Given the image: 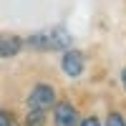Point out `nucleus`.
<instances>
[{"label":"nucleus","instance_id":"nucleus-2","mask_svg":"<svg viewBox=\"0 0 126 126\" xmlns=\"http://www.w3.org/2000/svg\"><path fill=\"white\" fill-rule=\"evenodd\" d=\"M56 103V88L48 83H38L28 96V109L30 111H46Z\"/></svg>","mask_w":126,"mask_h":126},{"label":"nucleus","instance_id":"nucleus-6","mask_svg":"<svg viewBox=\"0 0 126 126\" xmlns=\"http://www.w3.org/2000/svg\"><path fill=\"white\" fill-rule=\"evenodd\" d=\"M25 126H46V111H28Z\"/></svg>","mask_w":126,"mask_h":126},{"label":"nucleus","instance_id":"nucleus-1","mask_svg":"<svg viewBox=\"0 0 126 126\" xmlns=\"http://www.w3.org/2000/svg\"><path fill=\"white\" fill-rule=\"evenodd\" d=\"M25 43L33 50H63L71 46V35L63 28H50V30H43V33H33Z\"/></svg>","mask_w":126,"mask_h":126},{"label":"nucleus","instance_id":"nucleus-8","mask_svg":"<svg viewBox=\"0 0 126 126\" xmlns=\"http://www.w3.org/2000/svg\"><path fill=\"white\" fill-rule=\"evenodd\" d=\"M0 126H15V119H13V113H8V111H0Z\"/></svg>","mask_w":126,"mask_h":126},{"label":"nucleus","instance_id":"nucleus-3","mask_svg":"<svg viewBox=\"0 0 126 126\" xmlns=\"http://www.w3.org/2000/svg\"><path fill=\"white\" fill-rule=\"evenodd\" d=\"M53 121H56V126H78V111L68 101H61L53 109Z\"/></svg>","mask_w":126,"mask_h":126},{"label":"nucleus","instance_id":"nucleus-4","mask_svg":"<svg viewBox=\"0 0 126 126\" xmlns=\"http://www.w3.org/2000/svg\"><path fill=\"white\" fill-rule=\"evenodd\" d=\"M61 66H63V73L66 76H81L83 73V66H86V61H83V56L78 53V50H66L63 53V61H61Z\"/></svg>","mask_w":126,"mask_h":126},{"label":"nucleus","instance_id":"nucleus-5","mask_svg":"<svg viewBox=\"0 0 126 126\" xmlns=\"http://www.w3.org/2000/svg\"><path fill=\"white\" fill-rule=\"evenodd\" d=\"M23 48V38H18L13 33H0V58H13Z\"/></svg>","mask_w":126,"mask_h":126},{"label":"nucleus","instance_id":"nucleus-7","mask_svg":"<svg viewBox=\"0 0 126 126\" xmlns=\"http://www.w3.org/2000/svg\"><path fill=\"white\" fill-rule=\"evenodd\" d=\"M106 126H126V119L121 116V113H116V111H111L109 116H106Z\"/></svg>","mask_w":126,"mask_h":126},{"label":"nucleus","instance_id":"nucleus-10","mask_svg":"<svg viewBox=\"0 0 126 126\" xmlns=\"http://www.w3.org/2000/svg\"><path fill=\"white\" fill-rule=\"evenodd\" d=\"M121 83H124V88H126V68H124V73H121Z\"/></svg>","mask_w":126,"mask_h":126},{"label":"nucleus","instance_id":"nucleus-9","mask_svg":"<svg viewBox=\"0 0 126 126\" xmlns=\"http://www.w3.org/2000/svg\"><path fill=\"white\" fill-rule=\"evenodd\" d=\"M78 126H101V121H98L96 116H88V119H83Z\"/></svg>","mask_w":126,"mask_h":126}]
</instances>
